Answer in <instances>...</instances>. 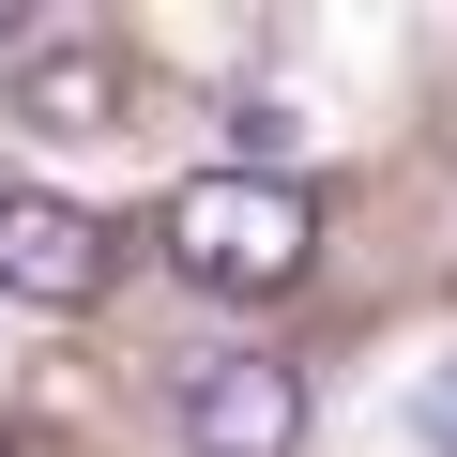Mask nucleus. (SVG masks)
<instances>
[{
	"label": "nucleus",
	"instance_id": "obj_2",
	"mask_svg": "<svg viewBox=\"0 0 457 457\" xmlns=\"http://www.w3.org/2000/svg\"><path fill=\"white\" fill-rule=\"evenodd\" d=\"M0 290H16V305H46V320L107 305V290H122V228H107V213H77V198L0 183Z\"/></svg>",
	"mask_w": 457,
	"mask_h": 457
},
{
	"label": "nucleus",
	"instance_id": "obj_4",
	"mask_svg": "<svg viewBox=\"0 0 457 457\" xmlns=\"http://www.w3.org/2000/svg\"><path fill=\"white\" fill-rule=\"evenodd\" d=\"M16 122L107 137V122H122V62H107V46H31V62H16Z\"/></svg>",
	"mask_w": 457,
	"mask_h": 457
},
{
	"label": "nucleus",
	"instance_id": "obj_1",
	"mask_svg": "<svg viewBox=\"0 0 457 457\" xmlns=\"http://www.w3.org/2000/svg\"><path fill=\"white\" fill-rule=\"evenodd\" d=\"M153 245H168V275L213 290V305H275V290H305V260H320V198H305V183H245V168H198V183H168Z\"/></svg>",
	"mask_w": 457,
	"mask_h": 457
},
{
	"label": "nucleus",
	"instance_id": "obj_5",
	"mask_svg": "<svg viewBox=\"0 0 457 457\" xmlns=\"http://www.w3.org/2000/svg\"><path fill=\"white\" fill-rule=\"evenodd\" d=\"M290 153H305V107L290 92H228V168H245V183H290Z\"/></svg>",
	"mask_w": 457,
	"mask_h": 457
},
{
	"label": "nucleus",
	"instance_id": "obj_3",
	"mask_svg": "<svg viewBox=\"0 0 457 457\" xmlns=\"http://www.w3.org/2000/svg\"><path fill=\"white\" fill-rule=\"evenodd\" d=\"M183 442H198V457H290V442H305V366H275V351L183 366Z\"/></svg>",
	"mask_w": 457,
	"mask_h": 457
},
{
	"label": "nucleus",
	"instance_id": "obj_6",
	"mask_svg": "<svg viewBox=\"0 0 457 457\" xmlns=\"http://www.w3.org/2000/svg\"><path fill=\"white\" fill-rule=\"evenodd\" d=\"M0 457H16V411H0Z\"/></svg>",
	"mask_w": 457,
	"mask_h": 457
}]
</instances>
